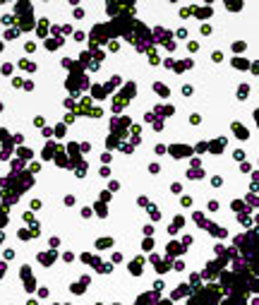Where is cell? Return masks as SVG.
I'll use <instances>...</instances> for the list:
<instances>
[{"label":"cell","mask_w":259,"mask_h":305,"mask_svg":"<svg viewBox=\"0 0 259 305\" xmlns=\"http://www.w3.org/2000/svg\"><path fill=\"white\" fill-rule=\"evenodd\" d=\"M233 130H235V135H237L240 139H247V137H250V132H247V130H245L240 123H235V125H233Z\"/></svg>","instance_id":"6da1fadb"},{"label":"cell","mask_w":259,"mask_h":305,"mask_svg":"<svg viewBox=\"0 0 259 305\" xmlns=\"http://www.w3.org/2000/svg\"><path fill=\"white\" fill-rule=\"evenodd\" d=\"M247 96H250V87H247V84H240V87H237V99L242 101V99H247Z\"/></svg>","instance_id":"7a4b0ae2"},{"label":"cell","mask_w":259,"mask_h":305,"mask_svg":"<svg viewBox=\"0 0 259 305\" xmlns=\"http://www.w3.org/2000/svg\"><path fill=\"white\" fill-rule=\"evenodd\" d=\"M5 39L10 41V39H17V29H7L5 31Z\"/></svg>","instance_id":"3957f363"},{"label":"cell","mask_w":259,"mask_h":305,"mask_svg":"<svg viewBox=\"0 0 259 305\" xmlns=\"http://www.w3.org/2000/svg\"><path fill=\"white\" fill-rule=\"evenodd\" d=\"M192 92H194V89H192L190 84H185V87H182V96H192Z\"/></svg>","instance_id":"277c9868"},{"label":"cell","mask_w":259,"mask_h":305,"mask_svg":"<svg viewBox=\"0 0 259 305\" xmlns=\"http://www.w3.org/2000/svg\"><path fill=\"white\" fill-rule=\"evenodd\" d=\"M211 60H214V63H221V60H223V56H221V50H214V56H211Z\"/></svg>","instance_id":"5b68a950"},{"label":"cell","mask_w":259,"mask_h":305,"mask_svg":"<svg viewBox=\"0 0 259 305\" xmlns=\"http://www.w3.org/2000/svg\"><path fill=\"white\" fill-rule=\"evenodd\" d=\"M201 36H211V27H209V24L201 27Z\"/></svg>","instance_id":"8992f818"},{"label":"cell","mask_w":259,"mask_h":305,"mask_svg":"<svg viewBox=\"0 0 259 305\" xmlns=\"http://www.w3.org/2000/svg\"><path fill=\"white\" fill-rule=\"evenodd\" d=\"M187 48L194 53V50H199V43H197V41H190V43H187Z\"/></svg>","instance_id":"52a82bcc"},{"label":"cell","mask_w":259,"mask_h":305,"mask_svg":"<svg viewBox=\"0 0 259 305\" xmlns=\"http://www.w3.org/2000/svg\"><path fill=\"white\" fill-rule=\"evenodd\" d=\"M178 39H187V29H178Z\"/></svg>","instance_id":"ba28073f"},{"label":"cell","mask_w":259,"mask_h":305,"mask_svg":"<svg viewBox=\"0 0 259 305\" xmlns=\"http://www.w3.org/2000/svg\"><path fill=\"white\" fill-rule=\"evenodd\" d=\"M182 207H192V197H182Z\"/></svg>","instance_id":"9c48e42d"},{"label":"cell","mask_w":259,"mask_h":305,"mask_svg":"<svg viewBox=\"0 0 259 305\" xmlns=\"http://www.w3.org/2000/svg\"><path fill=\"white\" fill-rule=\"evenodd\" d=\"M216 209H218V202L211 200V202H209V211H216Z\"/></svg>","instance_id":"30bf717a"},{"label":"cell","mask_w":259,"mask_h":305,"mask_svg":"<svg viewBox=\"0 0 259 305\" xmlns=\"http://www.w3.org/2000/svg\"><path fill=\"white\" fill-rule=\"evenodd\" d=\"M3 75H12V65H3Z\"/></svg>","instance_id":"8fae6325"},{"label":"cell","mask_w":259,"mask_h":305,"mask_svg":"<svg viewBox=\"0 0 259 305\" xmlns=\"http://www.w3.org/2000/svg\"><path fill=\"white\" fill-rule=\"evenodd\" d=\"M171 190H173V192H180V190H182V185H180V183H173V185H171Z\"/></svg>","instance_id":"7c38bea8"},{"label":"cell","mask_w":259,"mask_h":305,"mask_svg":"<svg viewBox=\"0 0 259 305\" xmlns=\"http://www.w3.org/2000/svg\"><path fill=\"white\" fill-rule=\"evenodd\" d=\"M221 183H223V180H221V178H218V175H216V178H211V185H216V187H218Z\"/></svg>","instance_id":"4fadbf2b"},{"label":"cell","mask_w":259,"mask_h":305,"mask_svg":"<svg viewBox=\"0 0 259 305\" xmlns=\"http://www.w3.org/2000/svg\"><path fill=\"white\" fill-rule=\"evenodd\" d=\"M31 209H34V211H36V209H41V202H39V200H34V202H31Z\"/></svg>","instance_id":"5bb4252c"},{"label":"cell","mask_w":259,"mask_h":305,"mask_svg":"<svg viewBox=\"0 0 259 305\" xmlns=\"http://www.w3.org/2000/svg\"><path fill=\"white\" fill-rule=\"evenodd\" d=\"M154 247V240H144V250H151Z\"/></svg>","instance_id":"9a60e30c"},{"label":"cell","mask_w":259,"mask_h":305,"mask_svg":"<svg viewBox=\"0 0 259 305\" xmlns=\"http://www.w3.org/2000/svg\"><path fill=\"white\" fill-rule=\"evenodd\" d=\"M24 48H27V50H29V53H31V50H36V43H31V41H29V43H27V46H24Z\"/></svg>","instance_id":"2e32d148"},{"label":"cell","mask_w":259,"mask_h":305,"mask_svg":"<svg viewBox=\"0 0 259 305\" xmlns=\"http://www.w3.org/2000/svg\"><path fill=\"white\" fill-rule=\"evenodd\" d=\"M190 123H192V125H197V123H199V115H197V113H194V115H190Z\"/></svg>","instance_id":"e0dca14e"},{"label":"cell","mask_w":259,"mask_h":305,"mask_svg":"<svg viewBox=\"0 0 259 305\" xmlns=\"http://www.w3.org/2000/svg\"><path fill=\"white\" fill-rule=\"evenodd\" d=\"M252 70H254V75H259V63H254V65H252Z\"/></svg>","instance_id":"ac0fdd59"},{"label":"cell","mask_w":259,"mask_h":305,"mask_svg":"<svg viewBox=\"0 0 259 305\" xmlns=\"http://www.w3.org/2000/svg\"><path fill=\"white\" fill-rule=\"evenodd\" d=\"M27 305H39V303H36V300H29V303H27Z\"/></svg>","instance_id":"d6986e66"},{"label":"cell","mask_w":259,"mask_h":305,"mask_svg":"<svg viewBox=\"0 0 259 305\" xmlns=\"http://www.w3.org/2000/svg\"><path fill=\"white\" fill-rule=\"evenodd\" d=\"M0 50H3V43H0Z\"/></svg>","instance_id":"ffe728a7"}]
</instances>
